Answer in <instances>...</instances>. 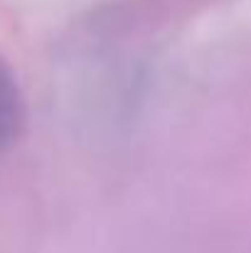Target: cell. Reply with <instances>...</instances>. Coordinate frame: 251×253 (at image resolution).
Returning <instances> with one entry per match:
<instances>
[{
	"instance_id": "6da1fadb",
	"label": "cell",
	"mask_w": 251,
	"mask_h": 253,
	"mask_svg": "<svg viewBox=\"0 0 251 253\" xmlns=\"http://www.w3.org/2000/svg\"><path fill=\"white\" fill-rule=\"evenodd\" d=\"M22 123H25V108L20 88L7 64L0 59V150L10 148L17 140Z\"/></svg>"
}]
</instances>
